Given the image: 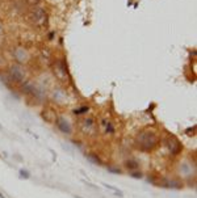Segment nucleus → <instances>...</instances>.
Here are the masks:
<instances>
[{"label": "nucleus", "instance_id": "obj_1", "mask_svg": "<svg viewBox=\"0 0 197 198\" xmlns=\"http://www.w3.org/2000/svg\"><path fill=\"white\" fill-rule=\"evenodd\" d=\"M160 143V138H159L158 131L153 127L143 129L135 135L134 144L139 151L142 152H151L159 146Z\"/></svg>", "mask_w": 197, "mask_h": 198}, {"label": "nucleus", "instance_id": "obj_2", "mask_svg": "<svg viewBox=\"0 0 197 198\" xmlns=\"http://www.w3.org/2000/svg\"><path fill=\"white\" fill-rule=\"evenodd\" d=\"M47 12L41 7H32L26 13V22L36 29H42L47 25Z\"/></svg>", "mask_w": 197, "mask_h": 198}, {"label": "nucleus", "instance_id": "obj_3", "mask_svg": "<svg viewBox=\"0 0 197 198\" xmlns=\"http://www.w3.org/2000/svg\"><path fill=\"white\" fill-rule=\"evenodd\" d=\"M51 68L54 72V76L60 83H69L71 76L69 72V67H67V62L63 58H54L51 62Z\"/></svg>", "mask_w": 197, "mask_h": 198}, {"label": "nucleus", "instance_id": "obj_4", "mask_svg": "<svg viewBox=\"0 0 197 198\" xmlns=\"http://www.w3.org/2000/svg\"><path fill=\"white\" fill-rule=\"evenodd\" d=\"M21 91L26 94V96L33 98V100L42 101L45 98V89L42 88V87L37 85V84H33V83L24 81L22 83V85H21Z\"/></svg>", "mask_w": 197, "mask_h": 198}, {"label": "nucleus", "instance_id": "obj_5", "mask_svg": "<svg viewBox=\"0 0 197 198\" xmlns=\"http://www.w3.org/2000/svg\"><path fill=\"white\" fill-rule=\"evenodd\" d=\"M7 72L9 74L11 79L13 80L15 84H17V83H24L25 79H26V71H25V68L22 64H18V63L8 64Z\"/></svg>", "mask_w": 197, "mask_h": 198}, {"label": "nucleus", "instance_id": "obj_6", "mask_svg": "<svg viewBox=\"0 0 197 198\" xmlns=\"http://www.w3.org/2000/svg\"><path fill=\"white\" fill-rule=\"evenodd\" d=\"M79 129L83 134L88 135V136H92L97 133V126H96V122H95L93 118H83L79 122Z\"/></svg>", "mask_w": 197, "mask_h": 198}, {"label": "nucleus", "instance_id": "obj_7", "mask_svg": "<svg viewBox=\"0 0 197 198\" xmlns=\"http://www.w3.org/2000/svg\"><path fill=\"white\" fill-rule=\"evenodd\" d=\"M164 143H166V146H167V148H168L170 154L173 155V156L179 155L180 152L183 151V144H181L179 138L175 136V135H168L167 138L164 139Z\"/></svg>", "mask_w": 197, "mask_h": 198}, {"label": "nucleus", "instance_id": "obj_8", "mask_svg": "<svg viewBox=\"0 0 197 198\" xmlns=\"http://www.w3.org/2000/svg\"><path fill=\"white\" fill-rule=\"evenodd\" d=\"M12 55L16 63L18 64H26L30 60V53L24 46H16L12 50Z\"/></svg>", "mask_w": 197, "mask_h": 198}, {"label": "nucleus", "instance_id": "obj_9", "mask_svg": "<svg viewBox=\"0 0 197 198\" xmlns=\"http://www.w3.org/2000/svg\"><path fill=\"white\" fill-rule=\"evenodd\" d=\"M55 125H57V127H58V130L60 133H63V134L70 135L71 133H73V123L70 122V120L67 117H64V116L57 117Z\"/></svg>", "mask_w": 197, "mask_h": 198}, {"label": "nucleus", "instance_id": "obj_10", "mask_svg": "<svg viewBox=\"0 0 197 198\" xmlns=\"http://www.w3.org/2000/svg\"><path fill=\"white\" fill-rule=\"evenodd\" d=\"M51 98L57 104H63L67 101V93L63 88H54L51 92Z\"/></svg>", "mask_w": 197, "mask_h": 198}, {"label": "nucleus", "instance_id": "obj_11", "mask_svg": "<svg viewBox=\"0 0 197 198\" xmlns=\"http://www.w3.org/2000/svg\"><path fill=\"white\" fill-rule=\"evenodd\" d=\"M41 116H42V118L46 122H55V120H57V113H55V110L54 109H51V108H45L42 110V113H41Z\"/></svg>", "mask_w": 197, "mask_h": 198}, {"label": "nucleus", "instance_id": "obj_12", "mask_svg": "<svg viewBox=\"0 0 197 198\" xmlns=\"http://www.w3.org/2000/svg\"><path fill=\"white\" fill-rule=\"evenodd\" d=\"M101 126L104 127V133H107V134H115L116 133V127L113 122L111 120H108V118H103L101 120Z\"/></svg>", "mask_w": 197, "mask_h": 198}, {"label": "nucleus", "instance_id": "obj_13", "mask_svg": "<svg viewBox=\"0 0 197 198\" xmlns=\"http://www.w3.org/2000/svg\"><path fill=\"white\" fill-rule=\"evenodd\" d=\"M0 81L3 83L5 87H8V88H12V85L15 84L13 80L11 79V76L7 72V70H3V71H0Z\"/></svg>", "mask_w": 197, "mask_h": 198}, {"label": "nucleus", "instance_id": "obj_14", "mask_svg": "<svg viewBox=\"0 0 197 198\" xmlns=\"http://www.w3.org/2000/svg\"><path fill=\"white\" fill-rule=\"evenodd\" d=\"M86 159L88 160L89 163H92V164L95 165H101L103 164V160H101V158L98 156L96 152H87V154H84Z\"/></svg>", "mask_w": 197, "mask_h": 198}, {"label": "nucleus", "instance_id": "obj_15", "mask_svg": "<svg viewBox=\"0 0 197 198\" xmlns=\"http://www.w3.org/2000/svg\"><path fill=\"white\" fill-rule=\"evenodd\" d=\"M160 185L166 186V188H171V189H181L183 188V182H181L180 180H175V178L163 181V184H160Z\"/></svg>", "mask_w": 197, "mask_h": 198}, {"label": "nucleus", "instance_id": "obj_16", "mask_svg": "<svg viewBox=\"0 0 197 198\" xmlns=\"http://www.w3.org/2000/svg\"><path fill=\"white\" fill-rule=\"evenodd\" d=\"M40 51H41V58L46 60L49 64H51V62L54 60V55H53V51L50 50V49L46 47V46H44V47H41Z\"/></svg>", "mask_w": 197, "mask_h": 198}, {"label": "nucleus", "instance_id": "obj_17", "mask_svg": "<svg viewBox=\"0 0 197 198\" xmlns=\"http://www.w3.org/2000/svg\"><path fill=\"white\" fill-rule=\"evenodd\" d=\"M124 165L128 171H130L131 172V171H137L139 168V161L135 160V159H128V160H125Z\"/></svg>", "mask_w": 197, "mask_h": 198}, {"label": "nucleus", "instance_id": "obj_18", "mask_svg": "<svg viewBox=\"0 0 197 198\" xmlns=\"http://www.w3.org/2000/svg\"><path fill=\"white\" fill-rule=\"evenodd\" d=\"M180 171H181V173H183V174H185V176H191L192 172H193L192 165L189 164V163H181Z\"/></svg>", "mask_w": 197, "mask_h": 198}, {"label": "nucleus", "instance_id": "obj_19", "mask_svg": "<svg viewBox=\"0 0 197 198\" xmlns=\"http://www.w3.org/2000/svg\"><path fill=\"white\" fill-rule=\"evenodd\" d=\"M89 112V106H80V108H76V109H74L73 110V113L75 114V116H82V114H86V113H88Z\"/></svg>", "mask_w": 197, "mask_h": 198}, {"label": "nucleus", "instance_id": "obj_20", "mask_svg": "<svg viewBox=\"0 0 197 198\" xmlns=\"http://www.w3.org/2000/svg\"><path fill=\"white\" fill-rule=\"evenodd\" d=\"M103 186H104V188H107V189H109V190H112V192H115V196H120V197L124 196L122 192H121L120 189H117L116 186H112V185H108V184H103Z\"/></svg>", "mask_w": 197, "mask_h": 198}, {"label": "nucleus", "instance_id": "obj_21", "mask_svg": "<svg viewBox=\"0 0 197 198\" xmlns=\"http://www.w3.org/2000/svg\"><path fill=\"white\" fill-rule=\"evenodd\" d=\"M107 171H108V172H111V173H113V174H121V173H122V171H121L118 167H113V165H108Z\"/></svg>", "mask_w": 197, "mask_h": 198}, {"label": "nucleus", "instance_id": "obj_22", "mask_svg": "<svg viewBox=\"0 0 197 198\" xmlns=\"http://www.w3.org/2000/svg\"><path fill=\"white\" fill-rule=\"evenodd\" d=\"M130 177H133V178H142L143 177V173L141 172V171H131V173H130Z\"/></svg>", "mask_w": 197, "mask_h": 198}, {"label": "nucleus", "instance_id": "obj_23", "mask_svg": "<svg viewBox=\"0 0 197 198\" xmlns=\"http://www.w3.org/2000/svg\"><path fill=\"white\" fill-rule=\"evenodd\" d=\"M8 67V63H7V60L3 58L2 55H0V71H3V70H5V68Z\"/></svg>", "mask_w": 197, "mask_h": 198}, {"label": "nucleus", "instance_id": "obj_24", "mask_svg": "<svg viewBox=\"0 0 197 198\" xmlns=\"http://www.w3.org/2000/svg\"><path fill=\"white\" fill-rule=\"evenodd\" d=\"M25 2H26V4L30 7H36V5H38L42 0H25Z\"/></svg>", "mask_w": 197, "mask_h": 198}, {"label": "nucleus", "instance_id": "obj_25", "mask_svg": "<svg viewBox=\"0 0 197 198\" xmlns=\"http://www.w3.org/2000/svg\"><path fill=\"white\" fill-rule=\"evenodd\" d=\"M185 134L189 135V136H192V135H195L196 134V126H192V127H188L187 130H185Z\"/></svg>", "mask_w": 197, "mask_h": 198}, {"label": "nucleus", "instance_id": "obj_26", "mask_svg": "<svg viewBox=\"0 0 197 198\" xmlns=\"http://www.w3.org/2000/svg\"><path fill=\"white\" fill-rule=\"evenodd\" d=\"M20 177H21V178H25V180H26V178H29V177H30V174H29L28 171L21 169V171H20Z\"/></svg>", "mask_w": 197, "mask_h": 198}, {"label": "nucleus", "instance_id": "obj_27", "mask_svg": "<svg viewBox=\"0 0 197 198\" xmlns=\"http://www.w3.org/2000/svg\"><path fill=\"white\" fill-rule=\"evenodd\" d=\"M53 36H54V33H50V34H49V40H53Z\"/></svg>", "mask_w": 197, "mask_h": 198}, {"label": "nucleus", "instance_id": "obj_28", "mask_svg": "<svg viewBox=\"0 0 197 198\" xmlns=\"http://www.w3.org/2000/svg\"><path fill=\"white\" fill-rule=\"evenodd\" d=\"M0 198H5V197H4V196H3V194H2V193H0Z\"/></svg>", "mask_w": 197, "mask_h": 198}, {"label": "nucleus", "instance_id": "obj_29", "mask_svg": "<svg viewBox=\"0 0 197 198\" xmlns=\"http://www.w3.org/2000/svg\"><path fill=\"white\" fill-rule=\"evenodd\" d=\"M75 198H80V197H78V196H76V197H75Z\"/></svg>", "mask_w": 197, "mask_h": 198}]
</instances>
